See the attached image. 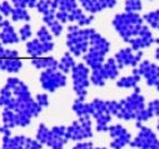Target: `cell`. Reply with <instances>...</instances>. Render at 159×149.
<instances>
[{
	"mask_svg": "<svg viewBox=\"0 0 159 149\" xmlns=\"http://www.w3.org/2000/svg\"><path fill=\"white\" fill-rule=\"evenodd\" d=\"M115 29L119 31L124 39H130L133 35L139 34L143 25L142 19L137 13H124V14H118L114 18L113 21Z\"/></svg>",
	"mask_w": 159,
	"mask_h": 149,
	"instance_id": "1",
	"label": "cell"
},
{
	"mask_svg": "<svg viewBox=\"0 0 159 149\" xmlns=\"http://www.w3.org/2000/svg\"><path fill=\"white\" fill-rule=\"evenodd\" d=\"M93 30H78L76 28H69V40L68 44L76 55L83 53L87 48V40L90 38Z\"/></svg>",
	"mask_w": 159,
	"mask_h": 149,
	"instance_id": "2",
	"label": "cell"
},
{
	"mask_svg": "<svg viewBox=\"0 0 159 149\" xmlns=\"http://www.w3.org/2000/svg\"><path fill=\"white\" fill-rule=\"evenodd\" d=\"M42 84L45 89L48 90H54L58 87H61L65 84V78L61 75L60 73L53 71V70H48L45 73H43L42 75Z\"/></svg>",
	"mask_w": 159,
	"mask_h": 149,
	"instance_id": "3",
	"label": "cell"
},
{
	"mask_svg": "<svg viewBox=\"0 0 159 149\" xmlns=\"http://www.w3.org/2000/svg\"><path fill=\"white\" fill-rule=\"evenodd\" d=\"M73 75H74V83H75L76 92L80 95H84L85 94L84 89L88 85V70H87V68L83 65H78L74 69Z\"/></svg>",
	"mask_w": 159,
	"mask_h": 149,
	"instance_id": "4",
	"label": "cell"
},
{
	"mask_svg": "<svg viewBox=\"0 0 159 149\" xmlns=\"http://www.w3.org/2000/svg\"><path fill=\"white\" fill-rule=\"evenodd\" d=\"M35 7L39 10V13L49 15V14H54V11L58 8V3L57 0H38Z\"/></svg>",
	"mask_w": 159,
	"mask_h": 149,
	"instance_id": "5",
	"label": "cell"
},
{
	"mask_svg": "<svg viewBox=\"0 0 159 149\" xmlns=\"http://www.w3.org/2000/svg\"><path fill=\"white\" fill-rule=\"evenodd\" d=\"M116 59H118V63L120 64V65H128V64H135L138 61V59H139V55L138 56H134L130 53V50L124 49V50L118 53Z\"/></svg>",
	"mask_w": 159,
	"mask_h": 149,
	"instance_id": "6",
	"label": "cell"
},
{
	"mask_svg": "<svg viewBox=\"0 0 159 149\" xmlns=\"http://www.w3.org/2000/svg\"><path fill=\"white\" fill-rule=\"evenodd\" d=\"M52 48H53V44H50V43H48V42L39 43L38 40H34V42L29 43V45H28L29 52H30L31 54H34V55H38V54H40V53H43V52H48V50H50Z\"/></svg>",
	"mask_w": 159,
	"mask_h": 149,
	"instance_id": "7",
	"label": "cell"
},
{
	"mask_svg": "<svg viewBox=\"0 0 159 149\" xmlns=\"http://www.w3.org/2000/svg\"><path fill=\"white\" fill-rule=\"evenodd\" d=\"M57 3H58V8H57V9H58L59 11L66 13L68 16H69V14H70L73 10H75V9L78 8L76 0H57Z\"/></svg>",
	"mask_w": 159,
	"mask_h": 149,
	"instance_id": "8",
	"label": "cell"
},
{
	"mask_svg": "<svg viewBox=\"0 0 159 149\" xmlns=\"http://www.w3.org/2000/svg\"><path fill=\"white\" fill-rule=\"evenodd\" d=\"M78 2L89 13H97V11H100L104 9L99 0H78Z\"/></svg>",
	"mask_w": 159,
	"mask_h": 149,
	"instance_id": "9",
	"label": "cell"
},
{
	"mask_svg": "<svg viewBox=\"0 0 159 149\" xmlns=\"http://www.w3.org/2000/svg\"><path fill=\"white\" fill-rule=\"evenodd\" d=\"M4 28H5V29H4L3 34H2V39H3L4 42H8V43L16 42V35L14 34V31H13V29L10 28V25H9L8 21L4 23Z\"/></svg>",
	"mask_w": 159,
	"mask_h": 149,
	"instance_id": "10",
	"label": "cell"
},
{
	"mask_svg": "<svg viewBox=\"0 0 159 149\" xmlns=\"http://www.w3.org/2000/svg\"><path fill=\"white\" fill-rule=\"evenodd\" d=\"M142 0H125V10L128 13H137L142 10Z\"/></svg>",
	"mask_w": 159,
	"mask_h": 149,
	"instance_id": "11",
	"label": "cell"
},
{
	"mask_svg": "<svg viewBox=\"0 0 159 149\" xmlns=\"http://www.w3.org/2000/svg\"><path fill=\"white\" fill-rule=\"evenodd\" d=\"M144 19H145L153 28L159 29V9H158V10H154V11H150V13H148V14H145Z\"/></svg>",
	"mask_w": 159,
	"mask_h": 149,
	"instance_id": "12",
	"label": "cell"
},
{
	"mask_svg": "<svg viewBox=\"0 0 159 149\" xmlns=\"http://www.w3.org/2000/svg\"><path fill=\"white\" fill-rule=\"evenodd\" d=\"M13 20H29V14L25 10V8H15L11 11Z\"/></svg>",
	"mask_w": 159,
	"mask_h": 149,
	"instance_id": "13",
	"label": "cell"
},
{
	"mask_svg": "<svg viewBox=\"0 0 159 149\" xmlns=\"http://www.w3.org/2000/svg\"><path fill=\"white\" fill-rule=\"evenodd\" d=\"M34 64L38 68H53L57 65L54 59H39V60H34Z\"/></svg>",
	"mask_w": 159,
	"mask_h": 149,
	"instance_id": "14",
	"label": "cell"
},
{
	"mask_svg": "<svg viewBox=\"0 0 159 149\" xmlns=\"http://www.w3.org/2000/svg\"><path fill=\"white\" fill-rule=\"evenodd\" d=\"M137 82H138V77H130V78H124L122 80H119L118 85L128 88V87H134L137 84Z\"/></svg>",
	"mask_w": 159,
	"mask_h": 149,
	"instance_id": "15",
	"label": "cell"
},
{
	"mask_svg": "<svg viewBox=\"0 0 159 149\" xmlns=\"http://www.w3.org/2000/svg\"><path fill=\"white\" fill-rule=\"evenodd\" d=\"M71 65H73V59H71L69 55H65L64 59L61 60V64H60L61 69L66 71V70H69V69L71 68Z\"/></svg>",
	"mask_w": 159,
	"mask_h": 149,
	"instance_id": "16",
	"label": "cell"
},
{
	"mask_svg": "<svg viewBox=\"0 0 159 149\" xmlns=\"http://www.w3.org/2000/svg\"><path fill=\"white\" fill-rule=\"evenodd\" d=\"M0 11H2L3 14H5V15L11 14L13 8H11L10 3H9V2H3V3H0Z\"/></svg>",
	"mask_w": 159,
	"mask_h": 149,
	"instance_id": "17",
	"label": "cell"
},
{
	"mask_svg": "<svg viewBox=\"0 0 159 149\" xmlns=\"http://www.w3.org/2000/svg\"><path fill=\"white\" fill-rule=\"evenodd\" d=\"M39 36H40V39L43 42H49L50 40V34L48 33V30L45 28H42L39 30Z\"/></svg>",
	"mask_w": 159,
	"mask_h": 149,
	"instance_id": "18",
	"label": "cell"
},
{
	"mask_svg": "<svg viewBox=\"0 0 159 149\" xmlns=\"http://www.w3.org/2000/svg\"><path fill=\"white\" fill-rule=\"evenodd\" d=\"M99 2L102 3V5H103L104 9L105 8H113L116 4V0H99Z\"/></svg>",
	"mask_w": 159,
	"mask_h": 149,
	"instance_id": "19",
	"label": "cell"
},
{
	"mask_svg": "<svg viewBox=\"0 0 159 149\" xmlns=\"http://www.w3.org/2000/svg\"><path fill=\"white\" fill-rule=\"evenodd\" d=\"M149 110H150V113L159 114V102L155 100V102L150 103V105H149Z\"/></svg>",
	"mask_w": 159,
	"mask_h": 149,
	"instance_id": "20",
	"label": "cell"
},
{
	"mask_svg": "<svg viewBox=\"0 0 159 149\" xmlns=\"http://www.w3.org/2000/svg\"><path fill=\"white\" fill-rule=\"evenodd\" d=\"M20 33H21V38H23V39H26V38H29V36H30V34H31V31H30V26H29V25H25V26H23Z\"/></svg>",
	"mask_w": 159,
	"mask_h": 149,
	"instance_id": "21",
	"label": "cell"
},
{
	"mask_svg": "<svg viewBox=\"0 0 159 149\" xmlns=\"http://www.w3.org/2000/svg\"><path fill=\"white\" fill-rule=\"evenodd\" d=\"M10 2L13 3V5H14L15 8H25V7H26V4H25L24 0H10Z\"/></svg>",
	"mask_w": 159,
	"mask_h": 149,
	"instance_id": "22",
	"label": "cell"
},
{
	"mask_svg": "<svg viewBox=\"0 0 159 149\" xmlns=\"http://www.w3.org/2000/svg\"><path fill=\"white\" fill-rule=\"evenodd\" d=\"M24 2H25L26 7H29V8H34V7L36 5V3H38V0H24Z\"/></svg>",
	"mask_w": 159,
	"mask_h": 149,
	"instance_id": "23",
	"label": "cell"
},
{
	"mask_svg": "<svg viewBox=\"0 0 159 149\" xmlns=\"http://www.w3.org/2000/svg\"><path fill=\"white\" fill-rule=\"evenodd\" d=\"M38 99H39V103L40 104H47V97L45 95H39Z\"/></svg>",
	"mask_w": 159,
	"mask_h": 149,
	"instance_id": "24",
	"label": "cell"
},
{
	"mask_svg": "<svg viewBox=\"0 0 159 149\" xmlns=\"http://www.w3.org/2000/svg\"><path fill=\"white\" fill-rule=\"evenodd\" d=\"M157 58L159 59V48H158V50H157Z\"/></svg>",
	"mask_w": 159,
	"mask_h": 149,
	"instance_id": "25",
	"label": "cell"
},
{
	"mask_svg": "<svg viewBox=\"0 0 159 149\" xmlns=\"http://www.w3.org/2000/svg\"><path fill=\"white\" fill-rule=\"evenodd\" d=\"M0 21H2V16H0Z\"/></svg>",
	"mask_w": 159,
	"mask_h": 149,
	"instance_id": "26",
	"label": "cell"
},
{
	"mask_svg": "<svg viewBox=\"0 0 159 149\" xmlns=\"http://www.w3.org/2000/svg\"><path fill=\"white\" fill-rule=\"evenodd\" d=\"M149 2H152V0H149Z\"/></svg>",
	"mask_w": 159,
	"mask_h": 149,
	"instance_id": "27",
	"label": "cell"
}]
</instances>
